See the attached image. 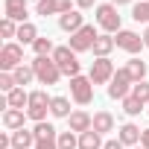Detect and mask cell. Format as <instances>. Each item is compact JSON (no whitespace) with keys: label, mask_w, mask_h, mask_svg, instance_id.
<instances>
[{"label":"cell","mask_w":149,"mask_h":149,"mask_svg":"<svg viewBox=\"0 0 149 149\" xmlns=\"http://www.w3.org/2000/svg\"><path fill=\"white\" fill-rule=\"evenodd\" d=\"M29 64H32L35 79H38L41 85H56V82L61 79V70H58V64L53 61V56H35Z\"/></svg>","instance_id":"6da1fadb"},{"label":"cell","mask_w":149,"mask_h":149,"mask_svg":"<svg viewBox=\"0 0 149 149\" xmlns=\"http://www.w3.org/2000/svg\"><path fill=\"white\" fill-rule=\"evenodd\" d=\"M50 102H53V97H47V91H32L29 102H26V117L35 120V123H44V117L50 111Z\"/></svg>","instance_id":"7a4b0ae2"},{"label":"cell","mask_w":149,"mask_h":149,"mask_svg":"<svg viewBox=\"0 0 149 149\" xmlns=\"http://www.w3.org/2000/svg\"><path fill=\"white\" fill-rule=\"evenodd\" d=\"M53 61L58 64V70H61V76H79V58H76V53H73L70 47H56V53H53Z\"/></svg>","instance_id":"3957f363"},{"label":"cell","mask_w":149,"mask_h":149,"mask_svg":"<svg viewBox=\"0 0 149 149\" xmlns=\"http://www.w3.org/2000/svg\"><path fill=\"white\" fill-rule=\"evenodd\" d=\"M21 64H24V47L15 44V41L3 44V50H0V70H3V73H12V70H18Z\"/></svg>","instance_id":"277c9868"},{"label":"cell","mask_w":149,"mask_h":149,"mask_svg":"<svg viewBox=\"0 0 149 149\" xmlns=\"http://www.w3.org/2000/svg\"><path fill=\"white\" fill-rule=\"evenodd\" d=\"M70 97H73V102L88 105L94 100V82H91V76H73L70 79Z\"/></svg>","instance_id":"5b68a950"},{"label":"cell","mask_w":149,"mask_h":149,"mask_svg":"<svg viewBox=\"0 0 149 149\" xmlns=\"http://www.w3.org/2000/svg\"><path fill=\"white\" fill-rule=\"evenodd\" d=\"M132 88H134V82H132V76H129V70L123 67V70L114 73V79L108 82V97H111V100H126Z\"/></svg>","instance_id":"8992f818"},{"label":"cell","mask_w":149,"mask_h":149,"mask_svg":"<svg viewBox=\"0 0 149 149\" xmlns=\"http://www.w3.org/2000/svg\"><path fill=\"white\" fill-rule=\"evenodd\" d=\"M97 24L111 35V32H120V15H117V6L114 3H102L97 6Z\"/></svg>","instance_id":"52a82bcc"},{"label":"cell","mask_w":149,"mask_h":149,"mask_svg":"<svg viewBox=\"0 0 149 149\" xmlns=\"http://www.w3.org/2000/svg\"><path fill=\"white\" fill-rule=\"evenodd\" d=\"M97 35H100V32H97L91 24H85L79 32H73V35H70V44H67V47H70L73 53H85V50H91V47H94Z\"/></svg>","instance_id":"ba28073f"},{"label":"cell","mask_w":149,"mask_h":149,"mask_svg":"<svg viewBox=\"0 0 149 149\" xmlns=\"http://www.w3.org/2000/svg\"><path fill=\"white\" fill-rule=\"evenodd\" d=\"M114 64H111V58H97L94 64H91V73H88V76H91V82L94 85H105V82H111L114 79Z\"/></svg>","instance_id":"9c48e42d"},{"label":"cell","mask_w":149,"mask_h":149,"mask_svg":"<svg viewBox=\"0 0 149 149\" xmlns=\"http://www.w3.org/2000/svg\"><path fill=\"white\" fill-rule=\"evenodd\" d=\"M114 41H117V47L126 50V53H140V47H146V44H143V35H137V32H132V29H120Z\"/></svg>","instance_id":"30bf717a"},{"label":"cell","mask_w":149,"mask_h":149,"mask_svg":"<svg viewBox=\"0 0 149 149\" xmlns=\"http://www.w3.org/2000/svg\"><path fill=\"white\" fill-rule=\"evenodd\" d=\"M67 126H70V132L85 134V132H91V129H94V117H91L88 111H73V114L67 117Z\"/></svg>","instance_id":"8fae6325"},{"label":"cell","mask_w":149,"mask_h":149,"mask_svg":"<svg viewBox=\"0 0 149 149\" xmlns=\"http://www.w3.org/2000/svg\"><path fill=\"white\" fill-rule=\"evenodd\" d=\"M3 12L15 24H26V0H3Z\"/></svg>","instance_id":"7c38bea8"},{"label":"cell","mask_w":149,"mask_h":149,"mask_svg":"<svg viewBox=\"0 0 149 149\" xmlns=\"http://www.w3.org/2000/svg\"><path fill=\"white\" fill-rule=\"evenodd\" d=\"M35 12L41 18H47V15H64V12H70V0H41Z\"/></svg>","instance_id":"4fadbf2b"},{"label":"cell","mask_w":149,"mask_h":149,"mask_svg":"<svg viewBox=\"0 0 149 149\" xmlns=\"http://www.w3.org/2000/svg\"><path fill=\"white\" fill-rule=\"evenodd\" d=\"M140 134H143V129H137L134 123H123L117 140H120L123 146H137V143H140Z\"/></svg>","instance_id":"5bb4252c"},{"label":"cell","mask_w":149,"mask_h":149,"mask_svg":"<svg viewBox=\"0 0 149 149\" xmlns=\"http://www.w3.org/2000/svg\"><path fill=\"white\" fill-rule=\"evenodd\" d=\"M114 47H117V41H114L108 32H102V35H97V41H94V47H91V50H94V56H97V58H108V53H111Z\"/></svg>","instance_id":"9a60e30c"},{"label":"cell","mask_w":149,"mask_h":149,"mask_svg":"<svg viewBox=\"0 0 149 149\" xmlns=\"http://www.w3.org/2000/svg\"><path fill=\"white\" fill-rule=\"evenodd\" d=\"M24 120H26V111H21V108H6V111H3V126H6L9 132L24 129Z\"/></svg>","instance_id":"2e32d148"},{"label":"cell","mask_w":149,"mask_h":149,"mask_svg":"<svg viewBox=\"0 0 149 149\" xmlns=\"http://www.w3.org/2000/svg\"><path fill=\"white\" fill-rule=\"evenodd\" d=\"M58 26H61L64 32H70V35H73V32H79L85 24H82V15H79V12H73V9H70V12H64V15L58 18Z\"/></svg>","instance_id":"e0dca14e"},{"label":"cell","mask_w":149,"mask_h":149,"mask_svg":"<svg viewBox=\"0 0 149 149\" xmlns=\"http://www.w3.org/2000/svg\"><path fill=\"white\" fill-rule=\"evenodd\" d=\"M35 149V132H29V129H18V132H12V149Z\"/></svg>","instance_id":"ac0fdd59"},{"label":"cell","mask_w":149,"mask_h":149,"mask_svg":"<svg viewBox=\"0 0 149 149\" xmlns=\"http://www.w3.org/2000/svg\"><path fill=\"white\" fill-rule=\"evenodd\" d=\"M94 132H100V134L114 132V117H111L108 111H97V114H94Z\"/></svg>","instance_id":"d6986e66"},{"label":"cell","mask_w":149,"mask_h":149,"mask_svg":"<svg viewBox=\"0 0 149 149\" xmlns=\"http://www.w3.org/2000/svg\"><path fill=\"white\" fill-rule=\"evenodd\" d=\"M105 143H102V134L100 132H85V134H79V149H102Z\"/></svg>","instance_id":"ffe728a7"},{"label":"cell","mask_w":149,"mask_h":149,"mask_svg":"<svg viewBox=\"0 0 149 149\" xmlns=\"http://www.w3.org/2000/svg\"><path fill=\"white\" fill-rule=\"evenodd\" d=\"M6 102H9V108H26V102H29V94L24 91V88H15V91H9L6 94Z\"/></svg>","instance_id":"44dd1931"},{"label":"cell","mask_w":149,"mask_h":149,"mask_svg":"<svg viewBox=\"0 0 149 149\" xmlns=\"http://www.w3.org/2000/svg\"><path fill=\"white\" fill-rule=\"evenodd\" d=\"M18 41H21L24 47H26V44H35V41H38V29H35L29 21L21 24V26H18Z\"/></svg>","instance_id":"7402d4cb"},{"label":"cell","mask_w":149,"mask_h":149,"mask_svg":"<svg viewBox=\"0 0 149 149\" xmlns=\"http://www.w3.org/2000/svg\"><path fill=\"white\" fill-rule=\"evenodd\" d=\"M50 114H53V117H70V100H67V97H53Z\"/></svg>","instance_id":"603a6c76"},{"label":"cell","mask_w":149,"mask_h":149,"mask_svg":"<svg viewBox=\"0 0 149 149\" xmlns=\"http://www.w3.org/2000/svg\"><path fill=\"white\" fill-rule=\"evenodd\" d=\"M12 76H15L18 88H24V85H29V82L35 79V70H32V64H21L18 70H12Z\"/></svg>","instance_id":"cb8c5ba5"},{"label":"cell","mask_w":149,"mask_h":149,"mask_svg":"<svg viewBox=\"0 0 149 149\" xmlns=\"http://www.w3.org/2000/svg\"><path fill=\"white\" fill-rule=\"evenodd\" d=\"M126 70H129L132 82L137 85V82H143V76H146V61H140V58H132V61L126 64Z\"/></svg>","instance_id":"d4e9b609"},{"label":"cell","mask_w":149,"mask_h":149,"mask_svg":"<svg viewBox=\"0 0 149 149\" xmlns=\"http://www.w3.org/2000/svg\"><path fill=\"white\" fill-rule=\"evenodd\" d=\"M58 149H79V137H76V132H61L58 134Z\"/></svg>","instance_id":"484cf974"},{"label":"cell","mask_w":149,"mask_h":149,"mask_svg":"<svg viewBox=\"0 0 149 149\" xmlns=\"http://www.w3.org/2000/svg\"><path fill=\"white\" fill-rule=\"evenodd\" d=\"M32 50H35V56H53V53H56L53 41H50V38H41V35H38V41L32 44Z\"/></svg>","instance_id":"4316f807"},{"label":"cell","mask_w":149,"mask_h":149,"mask_svg":"<svg viewBox=\"0 0 149 149\" xmlns=\"http://www.w3.org/2000/svg\"><path fill=\"white\" fill-rule=\"evenodd\" d=\"M123 111H126L129 117H137V114L143 111V102H140V100H134V97L129 94V97L123 100Z\"/></svg>","instance_id":"83f0119b"},{"label":"cell","mask_w":149,"mask_h":149,"mask_svg":"<svg viewBox=\"0 0 149 149\" xmlns=\"http://www.w3.org/2000/svg\"><path fill=\"white\" fill-rule=\"evenodd\" d=\"M18 26H21V24L3 18V21H0V35H3V38H18Z\"/></svg>","instance_id":"f1b7e54d"},{"label":"cell","mask_w":149,"mask_h":149,"mask_svg":"<svg viewBox=\"0 0 149 149\" xmlns=\"http://www.w3.org/2000/svg\"><path fill=\"white\" fill-rule=\"evenodd\" d=\"M132 18H134L137 24H149V3H143V0H140V3L132 9Z\"/></svg>","instance_id":"f546056e"},{"label":"cell","mask_w":149,"mask_h":149,"mask_svg":"<svg viewBox=\"0 0 149 149\" xmlns=\"http://www.w3.org/2000/svg\"><path fill=\"white\" fill-rule=\"evenodd\" d=\"M32 132H35V140H44V137H53V134H58V132H56L50 123H35V129H32Z\"/></svg>","instance_id":"4dcf8cb0"},{"label":"cell","mask_w":149,"mask_h":149,"mask_svg":"<svg viewBox=\"0 0 149 149\" xmlns=\"http://www.w3.org/2000/svg\"><path fill=\"white\" fill-rule=\"evenodd\" d=\"M132 97L140 100V102L146 105V102H149V82H137V85L132 88Z\"/></svg>","instance_id":"1f68e13d"},{"label":"cell","mask_w":149,"mask_h":149,"mask_svg":"<svg viewBox=\"0 0 149 149\" xmlns=\"http://www.w3.org/2000/svg\"><path fill=\"white\" fill-rule=\"evenodd\" d=\"M18 88V82H15V76H12V73H0V91H15Z\"/></svg>","instance_id":"d6a6232c"},{"label":"cell","mask_w":149,"mask_h":149,"mask_svg":"<svg viewBox=\"0 0 149 149\" xmlns=\"http://www.w3.org/2000/svg\"><path fill=\"white\" fill-rule=\"evenodd\" d=\"M76 6H79V9H94L97 0H76Z\"/></svg>","instance_id":"836d02e7"},{"label":"cell","mask_w":149,"mask_h":149,"mask_svg":"<svg viewBox=\"0 0 149 149\" xmlns=\"http://www.w3.org/2000/svg\"><path fill=\"white\" fill-rule=\"evenodd\" d=\"M12 146V134H0V149H9Z\"/></svg>","instance_id":"e575fe53"},{"label":"cell","mask_w":149,"mask_h":149,"mask_svg":"<svg viewBox=\"0 0 149 149\" xmlns=\"http://www.w3.org/2000/svg\"><path fill=\"white\" fill-rule=\"evenodd\" d=\"M102 149H123V143H120V140H105Z\"/></svg>","instance_id":"d590c367"},{"label":"cell","mask_w":149,"mask_h":149,"mask_svg":"<svg viewBox=\"0 0 149 149\" xmlns=\"http://www.w3.org/2000/svg\"><path fill=\"white\" fill-rule=\"evenodd\" d=\"M140 146L149 149V129H143V134H140Z\"/></svg>","instance_id":"8d00e7d4"},{"label":"cell","mask_w":149,"mask_h":149,"mask_svg":"<svg viewBox=\"0 0 149 149\" xmlns=\"http://www.w3.org/2000/svg\"><path fill=\"white\" fill-rule=\"evenodd\" d=\"M114 6H126V3H132V0H111Z\"/></svg>","instance_id":"74e56055"},{"label":"cell","mask_w":149,"mask_h":149,"mask_svg":"<svg viewBox=\"0 0 149 149\" xmlns=\"http://www.w3.org/2000/svg\"><path fill=\"white\" fill-rule=\"evenodd\" d=\"M143 44L149 47V26H146V32H143Z\"/></svg>","instance_id":"f35d334b"},{"label":"cell","mask_w":149,"mask_h":149,"mask_svg":"<svg viewBox=\"0 0 149 149\" xmlns=\"http://www.w3.org/2000/svg\"><path fill=\"white\" fill-rule=\"evenodd\" d=\"M134 149H143V146H134Z\"/></svg>","instance_id":"ab89813d"},{"label":"cell","mask_w":149,"mask_h":149,"mask_svg":"<svg viewBox=\"0 0 149 149\" xmlns=\"http://www.w3.org/2000/svg\"><path fill=\"white\" fill-rule=\"evenodd\" d=\"M143 3H149V0H143Z\"/></svg>","instance_id":"60d3db41"}]
</instances>
